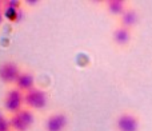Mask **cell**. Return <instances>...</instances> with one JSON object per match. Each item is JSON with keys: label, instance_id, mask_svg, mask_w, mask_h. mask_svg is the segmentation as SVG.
Returning <instances> with one entry per match:
<instances>
[{"label": "cell", "instance_id": "6da1fadb", "mask_svg": "<svg viewBox=\"0 0 152 131\" xmlns=\"http://www.w3.org/2000/svg\"><path fill=\"white\" fill-rule=\"evenodd\" d=\"M142 115L132 108L121 110L113 119V130L115 131H142Z\"/></svg>", "mask_w": 152, "mask_h": 131}, {"label": "cell", "instance_id": "7a4b0ae2", "mask_svg": "<svg viewBox=\"0 0 152 131\" xmlns=\"http://www.w3.org/2000/svg\"><path fill=\"white\" fill-rule=\"evenodd\" d=\"M135 39V31L128 29L126 27H121L115 24V27L111 31V43L115 48L120 51H126L131 47Z\"/></svg>", "mask_w": 152, "mask_h": 131}, {"label": "cell", "instance_id": "3957f363", "mask_svg": "<svg viewBox=\"0 0 152 131\" xmlns=\"http://www.w3.org/2000/svg\"><path fill=\"white\" fill-rule=\"evenodd\" d=\"M48 103L47 92L43 88L39 87H34V88L28 90L24 92V106L29 110H43Z\"/></svg>", "mask_w": 152, "mask_h": 131}, {"label": "cell", "instance_id": "277c9868", "mask_svg": "<svg viewBox=\"0 0 152 131\" xmlns=\"http://www.w3.org/2000/svg\"><path fill=\"white\" fill-rule=\"evenodd\" d=\"M140 21H142V13H140V10L134 3H131V5L116 19V24L126 27L128 29H132V31H135L137 28Z\"/></svg>", "mask_w": 152, "mask_h": 131}, {"label": "cell", "instance_id": "5b68a950", "mask_svg": "<svg viewBox=\"0 0 152 131\" xmlns=\"http://www.w3.org/2000/svg\"><path fill=\"white\" fill-rule=\"evenodd\" d=\"M24 107V92L16 87H11L4 96V108L7 113L15 114Z\"/></svg>", "mask_w": 152, "mask_h": 131}, {"label": "cell", "instance_id": "8992f818", "mask_svg": "<svg viewBox=\"0 0 152 131\" xmlns=\"http://www.w3.org/2000/svg\"><path fill=\"white\" fill-rule=\"evenodd\" d=\"M67 126H68V116L64 111L51 114L44 121L45 131H66Z\"/></svg>", "mask_w": 152, "mask_h": 131}, {"label": "cell", "instance_id": "52a82bcc", "mask_svg": "<svg viewBox=\"0 0 152 131\" xmlns=\"http://www.w3.org/2000/svg\"><path fill=\"white\" fill-rule=\"evenodd\" d=\"M129 5H131V1H128V0H105V1L102 3V7L104 8L107 15H110L115 20Z\"/></svg>", "mask_w": 152, "mask_h": 131}, {"label": "cell", "instance_id": "ba28073f", "mask_svg": "<svg viewBox=\"0 0 152 131\" xmlns=\"http://www.w3.org/2000/svg\"><path fill=\"white\" fill-rule=\"evenodd\" d=\"M20 68L16 63L13 62H7L0 66V80L3 83L7 84H15L16 79H18L19 74H20Z\"/></svg>", "mask_w": 152, "mask_h": 131}, {"label": "cell", "instance_id": "9c48e42d", "mask_svg": "<svg viewBox=\"0 0 152 131\" xmlns=\"http://www.w3.org/2000/svg\"><path fill=\"white\" fill-rule=\"evenodd\" d=\"M15 87L18 90H20L21 92H27L28 90L35 87V76L34 74L28 72V71H21L19 74L18 79L15 82Z\"/></svg>", "mask_w": 152, "mask_h": 131}, {"label": "cell", "instance_id": "30bf717a", "mask_svg": "<svg viewBox=\"0 0 152 131\" xmlns=\"http://www.w3.org/2000/svg\"><path fill=\"white\" fill-rule=\"evenodd\" d=\"M10 126H11V131H27L29 129L16 113L10 115Z\"/></svg>", "mask_w": 152, "mask_h": 131}, {"label": "cell", "instance_id": "8fae6325", "mask_svg": "<svg viewBox=\"0 0 152 131\" xmlns=\"http://www.w3.org/2000/svg\"><path fill=\"white\" fill-rule=\"evenodd\" d=\"M0 131H11L10 118H7L3 113H0Z\"/></svg>", "mask_w": 152, "mask_h": 131}, {"label": "cell", "instance_id": "7c38bea8", "mask_svg": "<svg viewBox=\"0 0 152 131\" xmlns=\"http://www.w3.org/2000/svg\"><path fill=\"white\" fill-rule=\"evenodd\" d=\"M21 4L23 3L19 1V0H7V1H3V7H10L13 10H21Z\"/></svg>", "mask_w": 152, "mask_h": 131}, {"label": "cell", "instance_id": "4fadbf2b", "mask_svg": "<svg viewBox=\"0 0 152 131\" xmlns=\"http://www.w3.org/2000/svg\"><path fill=\"white\" fill-rule=\"evenodd\" d=\"M39 0H28V1H26V4H29V7H31V4H32V7H34V5H37L39 4Z\"/></svg>", "mask_w": 152, "mask_h": 131}, {"label": "cell", "instance_id": "5bb4252c", "mask_svg": "<svg viewBox=\"0 0 152 131\" xmlns=\"http://www.w3.org/2000/svg\"><path fill=\"white\" fill-rule=\"evenodd\" d=\"M3 19H4V15H3V10H0V24L3 23Z\"/></svg>", "mask_w": 152, "mask_h": 131}, {"label": "cell", "instance_id": "9a60e30c", "mask_svg": "<svg viewBox=\"0 0 152 131\" xmlns=\"http://www.w3.org/2000/svg\"><path fill=\"white\" fill-rule=\"evenodd\" d=\"M0 10H3V1L0 0Z\"/></svg>", "mask_w": 152, "mask_h": 131}]
</instances>
